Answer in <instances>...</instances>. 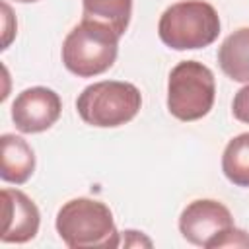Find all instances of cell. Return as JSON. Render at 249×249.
Here are the masks:
<instances>
[{"mask_svg":"<svg viewBox=\"0 0 249 249\" xmlns=\"http://www.w3.org/2000/svg\"><path fill=\"white\" fill-rule=\"evenodd\" d=\"M54 228L62 243L70 249H113L121 243L113 212L105 202L89 196H78L64 202L56 212Z\"/></svg>","mask_w":249,"mask_h":249,"instance_id":"1","label":"cell"},{"mask_svg":"<svg viewBox=\"0 0 249 249\" xmlns=\"http://www.w3.org/2000/svg\"><path fill=\"white\" fill-rule=\"evenodd\" d=\"M119 35L105 23L82 19L62 41V64L78 78H93L107 72L119 54Z\"/></svg>","mask_w":249,"mask_h":249,"instance_id":"2","label":"cell"},{"mask_svg":"<svg viewBox=\"0 0 249 249\" xmlns=\"http://www.w3.org/2000/svg\"><path fill=\"white\" fill-rule=\"evenodd\" d=\"M158 35L173 51L204 49L220 35V16L204 0H181L161 14Z\"/></svg>","mask_w":249,"mask_h":249,"instance_id":"3","label":"cell"},{"mask_svg":"<svg viewBox=\"0 0 249 249\" xmlns=\"http://www.w3.org/2000/svg\"><path fill=\"white\" fill-rule=\"evenodd\" d=\"M142 107L140 89L130 82L101 80L82 89L76 99L80 119L97 128H117L130 123Z\"/></svg>","mask_w":249,"mask_h":249,"instance_id":"4","label":"cell"},{"mask_svg":"<svg viewBox=\"0 0 249 249\" xmlns=\"http://www.w3.org/2000/svg\"><path fill=\"white\" fill-rule=\"evenodd\" d=\"M179 231L191 245L206 249L249 245L245 231L235 228L230 208L214 198L189 202L179 216Z\"/></svg>","mask_w":249,"mask_h":249,"instance_id":"5","label":"cell"},{"mask_svg":"<svg viewBox=\"0 0 249 249\" xmlns=\"http://www.w3.org/2000/svg\"><path fill=\"white\" fill-rule=\"evenodd\" d=\"M216 99V80L212 70L198 60H183L167 78V111L183 121L206 117Z\"/></svg>","mask_w":249,"mask_h":249,"instance_id":"6","label":"cell"},{"mask_svg":"<svg viewBox=\"0 0 249 249\" xmlns=\"http://www.w3.org/2000/svg\"><path fill=\"white\" fill-rule=\"evenodd\" d=\"M62 113L58 93L45 86H33L16 95L12 103V121L23 134L49 130Z\"/></svg>","mask_w":249,"mask_h":249,"instance_id":"7","label":"cell"},{"mask_svg":"<svg viewBox=\"0 0 249 249\" xmlns=\"http://www.w3.org/2000/svg\"><path fill=\"white\" fill-rule=\"evenodd\" d=\"M41 224L37 204L19 189H2V243L31 241Z\"/></svg>","mask_w":249,"mask_h":249,"instance_id":"8","label":"cell"},{"mask_svg":"<svg viewBox=\"0 0 249 249\" xmlns=\"http://www.w3.org/2000/svg\"><path fill=\"white\" fill-rule=\"evenodd\" d=\"M35 171V152L18 134L0 136V177L6 183L23 185Z\"/></svg>","mask_w":249,"mask_h":249,"instance_id":"9","label":"cell"},{"mask_svg":"<svg viewBox=\"0 0 249 249\" xmlns=\"http://www.w3.org/2000/svg\"><path fill=\"white\" fill-rule=\"evenodd\" d=\"M218 64L230 80L249 84V27H239L224 39L218 49Z\"/></svg>","mask_w":249,"mask_h":249,"instance_id":"10","label":"cell"},{"mask_svg":"<svg viewBox=\"0 0 249 249\" xmlns=\"http://www.w3.org/2000/svg\"><path fill=\"white\" fill-rule=\"evenodd\" d=\"M82 19L109 25L119 37L124 35L132 16V0H82Z\"/></svg>","mask_w":249,"mask_h":249,"instance_id":"11","label":"cell"},{"mask_svg":"<svg viewBox=\"0 0 249 249\" xmlns=\"http://www.w3.org/2000/svg\"><path fill=\"white\" fill-rule=\"evenodd\" d=\"M222 171L237 187H249V132L233 136L222 154Z\"/></svg>","mask_w":249,"mask_h":249,"instance_id":"12","label":"cell"},{"mask_svg":"<svg viewBox=\"0 0 249 249\" xmlns=\"http://www.w3.org/2000/svg\"><path fill=\"white\" fill-rule=\"evenodd\" d=\"M231 113H233V117H235L239 123L249 124V84L243 86V88L233 95Z\"/></svg>","mask_w":249,"mask_h":249,"instance_id":"13","label":"cell"},{"mask_svg":"<svg viewBox=\"0 0 249 249\" xmlns=\"http://www.w3.org/2000/svg\"><path fill=\"white\" fill-rule=\"evenodd\" d=\"M14 2H19V4H31V2H39V0H14Z\"/></svg>","mask_w":249,"mask_h":249,"instance_id":"14","label":"cell"}]
</instances>
